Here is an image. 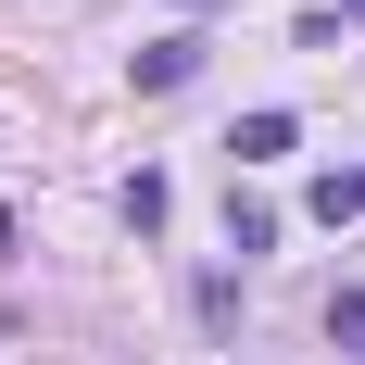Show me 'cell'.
Masks as SVG:
<instances>
[{
  "instance_id": "cell-3",
  "label": "cell",
  "mask_w": 365,
  "mask_h": 365,
  "mask_svg": "<svg viewBox=\"0 0 365 365\" xmlns=\"http://www.w3.org/2000/svg\"><path fill=\"white\" fill-rule=\"evenodd\" d=\"M290 139H302L290 113H240V139H227V151H240V164H277V151H290Z\"/></svg>"
},
{
  "instance_id": "cell-1",
  "label": "cell",
  "mask_w": 365,
  "mask_h": 365,
  "mask_svg": "<svg viewBox=\"0 0 365 365\" xmlns=\"http://www.w3.org/2000/svg\"><path fill=\"white\" fill-rule=\"evenodd\" d=\"M189 76H202V38H151L139 51V88H189Z\"/></svg>"
},
{
  "instance_id": "cell-2",
  "label": "cell",
  "mask_w": 365,
  "mask_h": 365,
  "mask_svg": "<svg viewBox=\"0 0 365 365\" xmlns=\"http://www.w3.org/2000/svg\"><path fill=\"white\" fill-rule=\"evenodd\" d=\"M365 215V164H328V177H315V227H353Z\"/></svg>"
},
{
  "instance_id": "cell-6",
  "label": "cell",
  "mask_w": 365,
  "mask_h": 365,
  "mask_svg": "<svg viewBox=\"0 0 365 365\" xmlns=\"http://www.w3.org/2000/svg\"><path fill=\"white\" fill-rule=\"evenodd\" d=\"M353 26H365V0H353Z\"/></svg>"
},
{
  "instance_id": "cell-5",
  "label": "cell",
  "mask_w": 365,
  "mask_h": 365,
  "mask_svg": "<svg viewBox=\"0 0 365 365\" xmlns=\"http://www.w3.org/2000/svg\"><path fill=\"white\" fill-rule=\"evenodd\" d=\"M328 340H340V353L365 365V290H340V302H328Z\"/></svg>"
},
{
  "instance_id": "cell-4",
  "label": "cell",
  "mask_w": 365,
  "mask_h": 365,
  "mask_svg": "<svg viewBox=\"0 0 365 365\" xmlns=\"http://www.w3.org/2000/svg\"><path fill=\"white\" fill-rule=\"evenodd\" d=\"M264 240H277V215H264L252 189H227V252H264Z\"/></svg>"
}]
</instances>
